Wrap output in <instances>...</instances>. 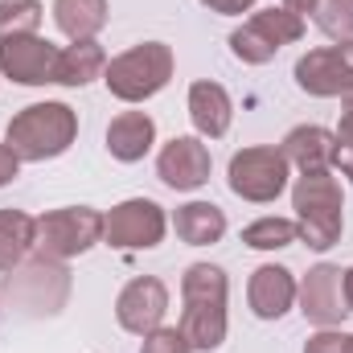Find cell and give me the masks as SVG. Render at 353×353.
<instances>
[{
	"instance_id": "17",
	"label": "cell",
	"mask_w": 353,
	"mask_h": 353,
	"mask_svg": "<svg viewBox=\"0 0 353 353\" xmlns=\"http://www.w3.org/2000/svg\"><path fill=\"white\" fill-rule=\"evenodd\" d=\"M157 144V123L148 111H119L111 123H107V152L123 165H136L152 152Z\"/></svg>"
},
{
	"instance_id": "31",
	"label": "cell",
	"mask_w": 353,
	"mask_h": 353,
	"mask_svg": "<svg viewBox=\"0 0 353 353\" xmlns=\"http://www.w3.org/2000/svg\"><path fill=\"white\" fill-rule=\"evenodd\" d=\"M333 165L341 169V176H350V185H353V140H337V157H333Z\"/></svg>"
},
{
	"instance_id": "21",
	"label": "cell",
	"mask_w": 353,
	"mask_h": 353,
	"mask_svg": "<svg viewBox=\"0 0 353 353\" xmlns=\"http://www.w3.org/2000/svg\"><path fill=\"white\" fill-rule=\"evenodd\" d=\"M107 0H54V25L70 41H94L107 25Z\"/></svg>"
},
{
	"instance_id": "19",
	"label": "cell",
	"mask_w": 353,
	"mask_h": 353,
	"mask_svg": "<svg viewBox=\"0 0 353 353\" xmlns=\"http://www.w3.org/2000/svg\"><path fill=\"white\" fill-rule=\"evenodd\" d=\"M173 230L189 247H214L226 234V214L214 201H185L173 214Z\"/></svg>"
},
{
	"instance_id": "2",
	"label": "cell",
	"mask_w": 353,
	"mask_h": 353,
	"mask_svg": "<svg viewBox=\"0 0 353 353\" xmlns=\"http://www.w3.org/2000/svg\"><path fill=\"white\" fill-rule=\"evenodd\" d=\"M296 230L312 251H329L341 243L345 230V193L333 173H300L292 189Z\"/></svg>"
},
{
	"instance_id": "32",
	"label": "cell",
	"mask_w": 353,
	"mask_h": 353,
	"mask_svg": "<svg viewBox=\"0 0 353 353\" xmlns=\"http://www.w3.org/2000/svg\"><path fill=\"white\" fill-rule=\"evenodd\" d=\"M283 8H288V12H296V17H308V12L316 8V0H283Z\"/></svg>"
},
{
	"instance_id": "11",
	"label": "cell",
	"mask_w": 353,
	"mask_h": 353,
	"mask_svg": "<svg viewBox=\"0 0 353 353\" xmlns=\"http://www.w3.org/2000/svg\"><path fill=\"white\" fill-rule=\"evenodd\" d=\"M165 312H169V288L157 275H136L115 296V321H119V329H128L136 337H148L152 329H161Z\"/></svg>"
},
{
	"instance_id": "10",
	"label": "cell",
	"mask_w": 353,
	"mask_h": 353,
	"mask_svg": "<svg viewBox=\"0 0 353 353\" xmlns=\"http://www.w3.org/2000/svg\"><path fill=\"white\" fill-rule=\"evenodd\" d=\"M296 304L304 321H312L316 329H337L353 312L350 296H345V271L333 263L308 267V275L296 283Z\"/></svg>"
},
{
	"instance_id": "18",
	"label": "cell",
	"mask_w": 353,
	"mask_h": 353,
	"mask_svg": "<svg viewBox=\"0 0 353 353\" xmlns=\"http://www.w3.org/2000/svg\"><path fill=\"white\" fill-rule=\"evenodd\" d=\"M181 333H185L189 350L214 353L226 341V300H185Z\"/></svg>"
},
{
	"instance_id": "15",
	"label": "cell",
	"mask_w": 353,
	"mask_h": 353,
	"mask_svg": "<svg viewBox=\"0 0 353 353\" xmlns=\"http://www.w3.org/2000/svg\"><path fill=\"white\" fill-rule=\"evenodd\" d=\"M247 300H251V312L259 321H279L288 316V308L296 304V275L279 263H263L251 271V283H247Z\"/></svg>"
},
{
	"instance_id": "8",
	"label": "cell",
	"mask_w": 353,
	"mask_h": 353,
	"mask_svg": "<svg viewBox=\"0 0 353 353\" xmlns=\"http://www.w3.org/2000/svg\"><path fill=\"white\" fill-rule=\"evenodd\" d=\"M292 74L296 87L312 99H345L353 90V41H333L300 54Z\"/></svg>"
},
{
	"instance_id": "1",
	"label": "cell",
	"mask_w": 353,
	"mask_h": 353,
	"mask_svg": "<svg viewBox=\"0 0 353 353\" xmlns=\"http://www.w3.org/2000/svg\"><path fill=\"white\" fill-rule=\"evenodd\" d=\"M74 140H79V115L66 103H29L8 119V132H4V144L29 165L62 157Z\"/></svg>"
},
{
	"instance_id": "25",
	"label": "cell",
	"mask_w": 353,
	"mask_h": 353,
	"mask_svg": "<svg viewBox=\"0 0 353 353\" xmlns=\"http://www.w3.org/2000/svg\"><path fill=\"white\" fill-rule=\"evenodd\" d=\"M312 21L325 37L333 41H353V0H316Z\"/></svg>"
},
{
	"instance_id": "6",
	"label": "cell",
	"mask_w": 353,
	"mask_h": 353,
	"mask_svg": "<svg viewBox=\"0 0 353 353\" xmlns=\"http://www.w3.org/2000/svg\"><path fill=\"white\" fill-rule=\"evenodd\" d=\"M226 181H230V193H234V197L255 201V205H267V201H275V197L288 189V161H283L279 148L255 144V148H243V152L230 157Z\"/></svg>"
},
{
	"instance_id": "23",
	"label": "cell",
	"mask_w": 353,
	"mask_h": 353,
	"mask_svg": "<svg viewBox=\"0 0 353 353\" xmlns=\"http://www.w3.org/2000/svg\"><path fill=\"white\" fill-rule=\"evenodd\" d=\"M296 239H300L296 218H259V222H251V226L243 230V243H247L251 251H283V247H292Z\"/></svg>"
},
{
	"instance_id": "14",
	"label": "cell",
	"mask_w": 353,
	"mask_h": 353,
	"mask_svg": "<svg viewBox=\"0 0 353 353\" xmlns=\"http://www.w3.org/2000/svg\"><path fill=\"white\" fill-rule=\"evenodd\" d=\"M288 169H300V173H329L333 169V157H337V136L321 123H300L283 136L279 144Z\"/></svg>"
},
{
	"instance_id": "22",
	"label": "cell",
	"mask_w": 353,
	"mask_h": 353,
	"mask_svg": "<svg viewBox=\"0 0 353 353\" xmlns=\"http://www.w3.org/2000/svg\"><path fill=\"white\" fill-rule=\"evenodd\" d=\"M33 234L37 218H29L25 210H0V271H12L33 251Z\"/></svg>"
},
{
	"instance_id": "20",
	"label": "cell",
	"mask_w": 353,
	"mask_h": 353,
	"mask_svg": "<svg viewBox=\"0 0 353 353\" xmlns=\"http://www.w3.org/2000/svg\"><path fill=\"white\" fill-rule=\"evenodd\" d=\"M107 54L99 41H70L66 50H58V66H54V83L58 87H87L94 79H103L107 70Z\"/></svg>"
},
{
	"instance_id": "16",
	"label": "cell",
	"mask_w": 353,
	"mask_h": 353,
	"mask_svg": "<svg viewBox=\"0 0 353 353\" xmlns=\"http://www.w3.org/2000/svg\"><path fill=\"white\" fill-rule=\"evenodd\" d=\"M189 119H193L201 140H222L230 132V123H234V103H230L226 87L210 83V79L193 83L189 87Z\"/></svg>"
},
{
	"instance_id": "33",
	"label": "cell",
	"mask_w": 353,
	"mask_h": 353,
	"mask_svg": "<svg viewBox=\"0 0 353 353\" xmlns=\"http://www.w3.org/2000/svg\"><path fill=\"white\" fill-rule=\"evenodd\" d=\"M345 296H350V308H353V267L345 271Z\"/></svg>"
},
{
	"instance_id": "34",
	"label": "cell",
	"mask_w": 353,
	"mask_h": 353,
	"mask_svg": "<svg viewBox=\"0 0 353 353\" xmlns=\"http://www.w3.org/2000/svg\"><path fill=\"white\" fill-rule=\"evenodd\" d=\"M350 353H353V333H350Z\"/></svg>"
},
{
	"instance_id": "12",
	"label": "cell",
	"mask_w": 353,
	"mask_h": 353,
	"mask_svg": "<svg viewBox=\"0 0 353 353\" xmlns=\"http://www.w3.org/2000/svg\"><path fill=\"white\" fill-rule=\"evenodd\" d=\"M54 66H58V46L29 33V37H8L0 41V74L21 83V87H46L54 83Z\"/></svg>"
},
{
	"instance_id": "24",
	"label": "cell",
	"mask_w": 353,
	"mask_h": 353,
	"mask_svg": "<svg viewBox=\"0 0 353 353\" xmlns=\"http://www.w3.org/2000/svg\"><path fill=\"white\" fill-rule=\"evenodd\" d=\"M41 17H46L41 0H0V41L37 33Z\"/></svg>"
},
{
	"instance_id": "9",
	"label": "cell",
	"mask_w": 353,
	"mask_h": 353,
	"mask_svg": "<svg viewBox=\"0 0 353 353\" xmlns=\"http://www.w3.org/2000/svg\"><path fill=\"white\" fill-rule=\"evenodd\" d=\"M4 292L29 308V312H58L70 296V271L54 259H33V263H17L8 275H4Z\"/></svg>"
},
{
	"instance_id": "26",
	"label": "cell",
	"mask_w": 353,
	"mask_h": 353,
	"mask_svg": "<svg viewBox=\"0 0 353 353\" xmlns=\"http://www.w3.org/2000/svg\"><path fill=\"white\" fill-rule=\"evenodd\" d=\"M140 353H193L189 350V341H185V333H181V325L169 329V325H161V329H152L148 337H144V345Z\"/></svg>"
},
{
	"instance_id": "7",
	"label": "cell",
	"mask_w": 353,
	"mask_h": 353,
	"mask_svg": "<svg viewBox=\"0 0 353 353\" xmlns=\"http://www.w3.org/2000/svg\"><path fill=\"white\" fill-rule=\"evenodd\" d=\"M169 218L152 197H128L103 214V243L115 251H152L165 243Z\"/></svg>"
},
{
	"instance_id": "29",
	"label": "cell",
	"mask_w": 353,
	"mask_h": 353,
	"mask_svg": "<svg viewBox=\"0 0 353 353\" xmlns=\"http://www.w3.org/2000/svg\"><path fill=\"white\" fill-rule=\"evenodd\" d=\"M210 12H218V17H243V12H251L255 8V0H201Z\"/></svg>"
},
{
	"instance_id": "27",
	"label": "cell",
	"mask_w": 353,
	"mask_h": 353,
	"mask_svg": "<svg viewBox=\"0 0 353 353\" xmlns=\"http://www.w3.org/2000/svg\"><path fill=\"white\" fill-rule=\"evenodd\" d=\"M304 353H350V333H341V329H321V333L308 337Z\"/></svg>"
},
{
	"instance_id": "5",
	"label": "cell",
	"mask_w": 353,
	"mask_h": 353,
	"mask_svg": "<svg viewBox=\"0 0 353 353\" xmlns=\"http://www.w3.org/2000/svg\"><path fill=\"white\" fill-rule=\"evenodd\" d=\"M300 37H304V17H296V12H288L279 4V8L251 12V21H243L230 33V50L247 66H267L283 46H296Z\"/></svg>"
},
{
	"instance_id": "13",
	"label": "cell",
	"mask_w": 353,
	"mask_h": 353,
	"mask_svg": "<svg viewBox=\"0 0 353 353\" xmlns=\"http://www.w3.org/2000/svg\"><path fill=\"white\" fill-rule=\"evenodd\" d=\"M210 169H214V161H210V148L201 136H173L157 157V176L176 193L201 189L210 181Z\"/></svg>"
},
{
	"instance_id": "3",
	"label": "cell",
	"mask_w": 353,
	"mask_h": 353,
	"mask_svg": "<svg viewBox=\"0 0 353 353\" xmlns=\"http://www.w3.org/2000/svg\"><path fill=\"white\" fill-rule=\"evenodd\" d=\"M173 70H176L173 46L140 41V46H132V50H123L119 58L107 62L103 83L119 103H144V99H152V94H161L169 87Z\"/></svg>"
},
{
	"instance_id": "28",
	"label": "cell",
	"mask_w": 353,
	"mask_h": 353,
	"mask_svg": "<svg viewBox=\"0 0 353 353\" xmlns=\"http://www.w3.org/2000/svg\"><path fill=\"white\" fill-rule=\"evenodd\" d=\"M17 173H21V157H17V152L0 140V189H4V185H12V181H17Z\"/></svg>"
},
{
	"instance_id": "4",
	"label": "cell",
	"mask_w": 353,
	"mask_h": 353,
	"mask_svg": "<svg viewBox=\"0 0 353 353\" xmlns=\"http://www.w3.org/2000/svg\"><path fill=\"white\" fill-rule=\"evenodd\" d=\"M94 243H103V214L90 205H62L37 218V234H33V251L41 259L66 263L74 255H87Z\"/></svg>"
},
{
	"instance_id": "30",
	"label": "cell",
	"mask_w": 353,
	"mask_h": 353,
	"mask_svg": "<svg viewBox=\"0 0 353 353\" xmlns=\"http://www.w3.org/2000/svg\"><path fill=\"white\" fill-rule=\"evenodd\" d=\"M333 136H337V140H353V90L341 99V123H337Z\"/></svg>"
}]
</instances>
